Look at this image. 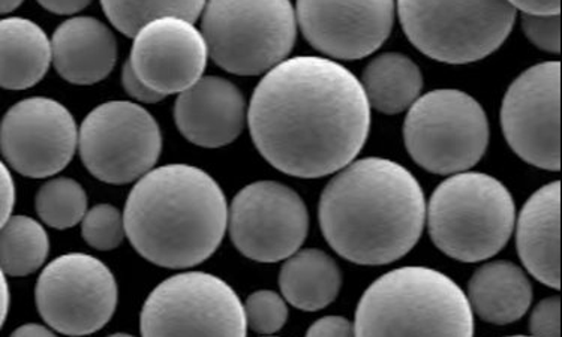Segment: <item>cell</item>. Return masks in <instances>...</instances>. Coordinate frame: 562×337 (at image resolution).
<instances>
[{"label":"cell","instance_id":"e0dca14e","mask_svg":"<svg viewBox=\"0 0 562 337\" xmlns=\"http://www.w3.org/2000/svg\"><path fill=\"white\" fill-rule=\"evenodd\" d=\"M246 121L244 93L223 77H201L176 100L175 122L180 134L206 149L232 144L244 133Z\"/></svg>","mask_w":562,"mask_h":337},{"label":"cell","instance_id":"5b68a950","mask_svg":"<svg viewBox=\"0 0 562 337\" xmlns=\"http://www.w3.org/2000/svg\"><path fill=\"white\" fill-rule=\"evenodd\" d=\"M426 221L435 246L462 262L490 260L510 240L515 201L499 180L457 172L435 189Z\"/></svg>","mask_w":562,"mask_h":337},{"label":"cell","instance_id":"7c38bea8","mask_svg":"<svg viewBox=\"0 0 562 337\" xmlns=\"http://www.w3.org/2000/svg\"><path fill=\"white\" fill-rule=\"evenodd\" d=\"M310 213L301 195L285 184L256 182L237 192L228 207L229 237L249 260L284 261L306 240Z\"/></svg>","mask_w":562,"mask_h":337},{"label":"cell","instance_id":"603a6c76","mask_svg":"<svg viewBox=\"0 0 562 337\" xmlns=\"http://www.w3.org/2000/svg\"><path fill=\"white\" fill-rule=\"evenodd\" d=\"M360 83L371 109L397 114L409 109L420 97L424 74L409 57L384 53L369 61Z\"/></svg>","mask_w":562,"mask_h":337},{"label":"cell","instance_id":"4316f807","mask_svg":"<svg viewBox=\"0 0 562 337\" xmlns=\"http://www.w3.org/2000/svg\"><path fill=\"white\" fill-rule=\"evenodd\" d=\"M86 244L98 250L119 248L125 240V220L112 204H97L86 212L81 221Z\"/></svg>","mask_w":562,"mask_h":337},{"label":"cell","instance_id":"836d02e7","mask_svg":"<svg viewBox=\"0 0 562 337\" xmlns=\"http://www.w3.org/2000/svg\"><path fill=\"white\" fill-rule=\"evenodd\" d=\"M515 10L524 14H560L561 0H507Z\"/></svg>","mask_w":562,"mask_h":337},{"label":"cell","instance_id":"ac0fdd59","mask_svg":"<svg viewBox=\"0 0 562 337\" xmlns=\"http://www.w3.org/2000/svg\"><path fill=\"white\" fill-rule=\"evenodd\" d=\"M50 41L53 65L68 83H100L116 65V36L101 20L69 19L56 29Z\"/></svg>","mask_w":562,"mask_h":337},{"label":"cell","instance_id":"5bb4252c","mask_svg":"<svg viewBox=\"0 0 562 337\" xmlns=\"http://www.w3.org/2000/svg\"><path fill=\"white\" fill-rule=\"evenodd\" d=\"M77 147L76 119L50 98L20 101L0 122V154L24 178H52L71 162Z\"/></svg>","mask_w":562,"mask_h":337},{"label":"cell","instance_id":"3957f363","mask_svg":"<svg viewBox=\"0 0 562 337\" xmlns=\"http://www.w3.org/2000/svg\"><path fill=\"white\" fill-rule=\"evenodd\" d=\"M125 232L151 265L188 269L209 260L223 244L228 204L216 180L199 167L151 168L126 200Z\"/></svg>","mask_w":562,"mask_h":337},{"label":"cell","instance_id":"d590c367","mask_svg":"<svg viewBox=\"0 0 562 337\" xmlns=\"http://www.w3.org/2000/svg\"><path fill=\"white\" fill-rule=\"evenodd\" d=\"M10 287H8L7 274L0 269V328L5 324L8 312H10Z\"/></svg>","mask_w":562,"mask_h":337},{"label":"cell","instance_id":"1f68e13d","mask_svg":"<svg viewBox=\"0 0 562 337\" xmlns=\"http://www.w3.org/2000/svg\"><path fill=\"white\" fill-rule=\"evenodd\" d=\"M307 336H356L355 323L342 316H324L307 328Z\"/></svg>","mask_w":562,"mask_h":337},{"label":"cell","instance_id":"8d00e7d4","mask_svg":"<svg viewBox=\"0 0 562 337\" xmlns=\"http://www.w3.org/2000/svg\"><path fill=\"white\" fill-rule=\"evenodd\" d=\"M12 336H55V330L43 324L29 323L14 330Z\"/></svg>","mask_w":562,"mask_h":337},{"label":"cell","instance_id":"484cf974","mask_svg":"<svg viewBox=\"0 0 562 337\" xmlns=\"http://www.w3.org/2000/svg\"><path fill=\"white\" fill-rule=\"evenodd\" d=\"M35 207L45 225L56 229H68L83 221L88 212V195L76 180L56 178L40 188Z\"/></svg>","mask_w":562,"mask_h":337},{"label":"cell","instance_id":"d6a6232c","mask_svg":"<svg viewBox=\"0 0 562 337\" xmlns=\"http://www.w3.org/2000/svg\"><path fill=\"white\" fill-rule=\"evenodd\" d=\"M15 205V183L7 164L0 160V227L12 216Z\"/></svg>","mask_w":562,"mask_h":337},{"label":"cell","instance_id":"ffe728a7","mask_svg":"<svg viewBox=\"0 0 562 337\" xmlns=\"http://www.w3.org/2000/svg\"><path fill=\"white\" fill-rule=\"evenodd\" d=\"M471 310L486 323L506 326L527 314L532 300L531 282L512 261H492L475 270L468 285Z\"/></svg>","mask_w":562,"mask_h":337},{"label":"cell","instance_id":"30bf717a","mask_svg":"<svg viewBox=\"0 0 562 337\" xmlns=\"http://www.w3.org/2000/svg\"><path fill=\"white\" fill-rule=\"evenodd\" d=\"M78 150L90 175L101 182H137L158 162L161 127L149 111L135 102H105L81 123Z\"/></svg>","mask_w":562,"mask_h":337},{"label":"cell","instance_id":"d6986e66","mask_svg":"<svg viewBox=\"0 0 562 337\" xmlns=\"http://www.w3.org/2000/svg\"><path fill=\"white\" fill-rule=\"evenodd\" d=\"M561 184L540 188L525 203L516 227V245L524 266L544 285L560 290Z\"/></svg>","mask_w":562,"mask_h":337},{"label":"cell","instance_id":"52a82bcc","mask_svg":"<svg viewBox=\"0 0 562 337\" xmlns=\"http://www.w3.org/2000/svg\"><path fill=\"white\" fill-rule=\"evenodd\" d=\"M397 12L409 43L450 65L485 59L506 43L516 22L507 0H397Z\"/></svg>","mask_w":562,"mask_h":337},{"label":"cell","instance_id":"d4e9b609","mask_svg":"<svg viewBox=\"0 0 562 337\" xmlns=\"http://www.w3.org/2000/svg\"><path fill=\"white\" fill-rule=\"evenodd\" d=\"M101 5L113 26L134 38L151 20L180 18L195 23L206 0H101Z\"/></svg>","mask_w":562,"mask_h":337},{"label":"cell","instance_id":"44dd1931","mask_svg":"<svg viewBox=\"0 0 562 337\" xmlns=\"http://www.w3.org/2000/svg\"><path fill=\"white\" fill-rule=\"evenodd\" d=\"M52 65V41L32 20H0V88H34Z\"/></svg>","mask_w":562,"mask_h":337},{"label":"cell","instance_id":"7a4b0ae2","mask_svg":"<svg viewBox=\"0 0 562 337\" xmlns=\"http://www.w3.org/2000/svg\"><path fill=\"white\" fill-rule=\"evenodd\" d=\"M318 217L323 236L340 257L360 266L390 265L420 240L424 189L393 160H356L324 189Z\"/></svg>","mask_w":562,"mask_h":337},{"label":"cell","instance_id":"83f0119b","mask_svg":"<svg viewBox=\"0 0 562 337\" xmlns=\"http://www.w3.org/2000/svg\"><path fill=\"white\" fill-rule=\"evenodd\" d=\"M246 326L258 335H273L285 326L289 307L281 295L270 290L256 291L244 304Z\"/></svg>","mask_w":562,"mask_h":337},{"label":"cell","instance_id":"e575fe53","mask_svg":"<svg viewBox=\"0 0 562 337\" xmlns=\"http://www.w3.org/2000/svg\"><path fill=\"white\" fill-rule=\"evenodd\" d=\"M92 0H38L41 7L57 15H72L83 11Z\"/></svg>","mask_w":562,"mask_h":337},{"label":"cell","instance_id":"7402d4cb","mask_svg":"<svg viewBox=\"0 0 562 337\" xmlns=\"http://www.w3.org/2000/svg\"><path fill=\"white\" fill-rule=\"evenodd\" d=\"M279 287L286 302L297 310L319 311L338 297L342 273L334 258L323 250H297L282 266Z\"/></svg>","mask_w":562,"mask_h":337},{"label":"cell","instance_id":"6da1fadb","mask_svg":"<svg viewBox=\"0 0 562 337\" xmlns=\"http://www.w3.org/2000/svg\"><path fill=\"white\" fill-rule=\"evenodd\" d=\"M262 158L285 175L318 179L356 159L371 130L359 78L318 56L282 60L262 77L248 109Z\"/></svg>","mask_w":562,"mask_h":337},{"label":"cell","instance_id":"ba28073f","mask_svg":"<svg viewBox=\"0 0 562 337\" xmlns=\"http://www.w3.org/2000/svg\"><path fill=\"white\" fill-rule=\"evenodd\" d=\"M405 147L434 175H457L480 162L490 144V123L471 94L454 89L418 97L404 123Z\"/></svg>","mask_w":562,"mask_h":337},{"label":"cell","instance_id":"cb8c5ba5","mask_svg":"<svg viewBox=\"0 0 562 337\" xmlns=\"http://www.w3.org/2000/svg\"><path fill=\"white\" fill-rule=\"evenodd\" d=\"M50 240L43 225L26 215L11 216L0 227V269L7 277L24 278L44 266Z\"/></svg>","mask_w":562,"mask_h":337},{"label":"cell","instance_id":"f546056e","mask_svg":"<svg viewBox=\"0 0 562 337\" xmlns=\"http://www.w3.org/2000/svg\"><path fill=\"white\" fill-rule=\"evenodd\" d=\"M561 302L560 297L544 299L543 302L537 304L529 319V330L535 336H553L561 335Z\"/></svg>","mask_w":562,"mask_h":337},{"label":"cell","instance_id":"74e56055","mask_svg":"<svg viewBox=\"0 0 562 337\" xmlns=\"http://www.w3.org/2000/svg\"><path fill=\"white\" fill-rule=\"evenodd\" d=\"M24 0H0V15L18 10Z\"/></svg>","mask_w":562,"mask_h":337},{"label":"cell","instance_id":"9c48e42d","mask_svg":"<svg viewBox=\"0 0 562 337\" xmlns=\"http://www.w3.org/2000/svg\"><path fill=\"white\" fill-rule=\"evenodd\" d=\"M145 336H246L244 303L215 274L187 271L159 283L139 316Z\"/></svg>","mask_w":562,"mask_h":337},{"label":"cell","instance_id":"4dcf8cb0","mask_svg":"<svg viewBox=\"0 0 562 337\" xmlns=\"http://www.w3.org/2000/svg\"><path fill=\"white\" fill-rule=\"evenodd\" d=\"M122 85L125 92L128 93L134 101L142 102V104H156V102L162 101L164 98H166L162 97L161 93L150 89L149 86L135 74L130 61H126L125 67L122 69Z\"/></svg>","mask_w":562,"mask_h":337},{"label":"cell","instance_id":"4fadbf2b","mask_svg":"<svg viewBox=\"0 0 562 337\" xmlns=\"http://www.w3.org/2000/svg\"><path fill=\"white\" fill-rule=\"evenodd\" d=\"M560 61L520 74L504 97L502 127L512 150L541 170L560 171Z\"/></svg>","mask_w":562,"mask_h":337},{"label":"cell","instance_id":"8fae6325","mask_svg":"<svg viewBox=\"0 0 562 337\" xmlns=\"http://www.w3.org/2000/svg\"><path fill=\"white\" fill-rule=\"evenodd\" d=\"M36 307L56 333L85 336L100 332L116 312L113 271L92 255H61L45 267L35 290Z\"/></svg>","mask_w":562,"mask_h":337},{"label":"cell","instance_id":"2e32d148","mask_svg":"<svg viewBox=\"0 0 562 337\" xmlns=\"http://www.w3.org/2000/svg\"><path fill=\"white\" fill-rule=\"evenodd\" d=\"M209 52L195 24L180 18L151 20L134 35L130 65L162 97L183 92L203 77Z\"/></svg>","mask_w":562,"mask_h":337},{"label":"cell","instance_id":"8992f818","mask_svg":"<svg viewBox=\"0 0 562 337\" xmlns=\"http://www.w3.org/2000/svg\"><path fill=\"white\" fill-rule=\"evenodd\" d=\"M201 34L217 67L260 76L289 57L297 36L290 0H206Z\"/></svg>","mask_w":562,"mask_h":337},{"label":"cell","instance_id":"9a60e30c","mask_svg":"<svg viewBox=\"0 0 562 337\" xmlns=\"http://www.w3.org/2000/svg\"><path fill=\"white\" fill-rule=\"evenodd\" d=\"M295 19L315 50L339 60L363 59L392 34L395 0H297Z\"/></svg>","mask_w":562,"mask_h":337},{"label":"cell","instance_id":"f1b7e54d","mask_svg":"<svg viewBox=\"0 0 562 337\" xmlns=\"http://www.w3.org/2000/svg\"><path fill=\"white\" fill-rule=\"evenodd\" d=\"M522 29L527 38L540 50L552 55L561 52L560 14H524Z\"/></svg>","mask_w":562,"mask_h":337},{"label":"cell","instance_id":"277c9868","mask_svg":"<svg viewBox=\"0 0 562 337\" xmlns=\"http://www.w3.org/2000/svg\"><path fill=\"white\" fill-rule=\"evenodd\" d=\"M356 336H473L467 294L441 271L401 267L376 279L356 311Z\"/></svg>","mask_w":562,"mask_h":337}]
</instances>
